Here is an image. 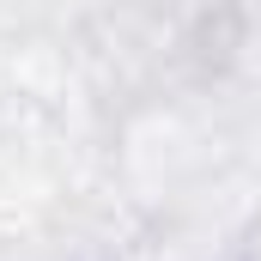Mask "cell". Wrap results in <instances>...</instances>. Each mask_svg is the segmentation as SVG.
<instances>
[{"instance_id": "cell-2", "label": "cell", "mask_w": 261, "mask_h": 261, "mask_svg": "<svg viewBox=\"0 0 261 261\" xmlns=\"http://www.w3.org/2000/svg\"><path fill=\"white\" fill-rule=\"evenodd\" d=\"M231 261H237V255H231Z\"/></svg>"}, {"instance_id": "cell-1", "label": "cell", "mask_w": 261, "mask_h": 261, "mask_svg": "<svg viewBox=\"0 0 261 261\" xmlns=\"http://www.w3.org/2000/svg\"><path fill=\"white\" fill-rule=\"evenodd\" d=\"M237 261H261V206L249 213V225H243V237H237Z\"/></svg>"}]
</instances>
